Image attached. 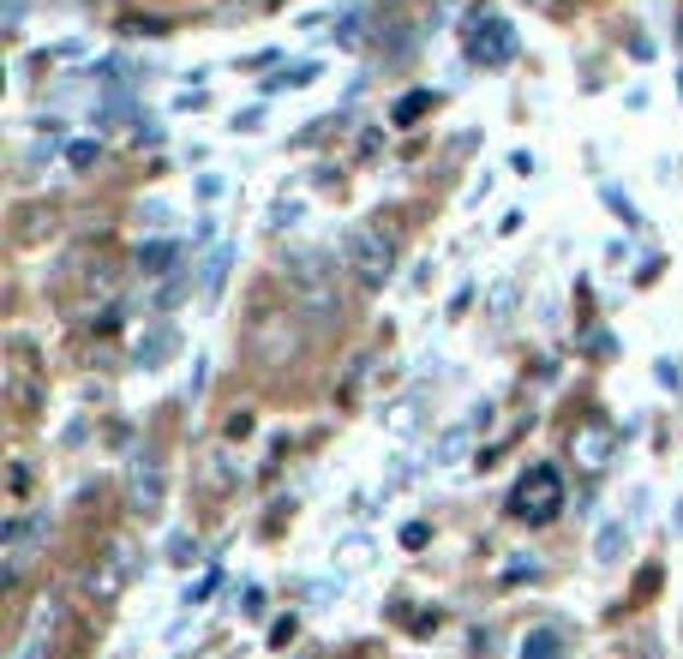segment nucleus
Segmentation results:
<instances>
[{
	"label": "nucleus",
	"mask_w": 683,
	"mask_h": 659,
	"mask_svg": "<svg viewBox=\"0 0 683 659\" xmlns=\"http://www.w3.org/2000/svg\"><path fill=\"white\" fill-rule=\"evenodd\" d=\"M282 276L294 288V300L312 312V319H336L342 312V294H336V264L324 252H288L282 258Z\"/></svg>",
	"instance_id": "f257e3e1"
},
{
	"label": "nucleus",
	"mask_w": 683,
	"mask_h": 659,
	"mask_svg": "<svg viewBox=\"0 0 683 659\" xmlns=\"http://www.w3.org/2000/svg\"><path fill=\"white\" fill-rule=\"evenodd\" d=\"M336 252H342V270H348L360 288H384V282H390V264H396V252H390V240L378 234V228H366V222L342 228Z\"/></svg>",
	"instance_id": "f03ea898"
},
{
	"label": "nucleus",
	"mask_w": 683,
	"mask_h": 659,
	"mask_svg": "<svg viewBox=\"0 0 683 659\" xmlns=\"http://www.w3.org/2000/svg\"><path fill=\"white\" fill-rule=\"evenodd\" d=\"M558 510H564V474H558V467H546V462H534L510 486V516H516V522H534L540 528V522H552Z\"/></svg>",
	"instance_id": "7ed1b4c3"
},
{
	"label": "nucleus",
	"mask_w": 683,
	"mask_h": 659,
	"mask_svg": "<svg viewBox=\"0 0 683 659\" xmlns=\"http://www.w3.org/2000/svg\"><path fill=\"white\" fill-rule=\"evenodd\" d=\"M126 504H132V516H144V522H157L162 510H169V474H162L157 455H132V467H126Z\"/></svg>",
	"instance_id": "20e7f679"
},
{
	"label": "nucleus",
	"mask_w": 683,
	"mask_h": 659,
	"mask_svg": "<svg viewBox=\"0 0 683 659\" xmlns=\"http://www.w3.org/2000/svg\"><path fill=\"white\" fill-rule=\"evenodd\" d=\"M467 60H479V67H510L516 60V31L510 19H474L467 24Z\"/></svg>",
	"instance_id": "39448f33"
},
{
	"label": "nucleus",
	"mask_w": 683,
	"mask_h": 659,
	"mask_svg": "<svg viewBox=\"0 0 683 659\" xmlns=\"http://www.w3.org/2000/svg\"><path fill=\"white\" fill-rule=\"evenodd\" d=\"M569 455H576V467H588V474H600L605 462L617 455V432L605 420H581L576 432H569Z\"/></svg>",
	"instance_id": "423d86ee"
},
{
	"label": "nucleus",
	"mask_w": 683,
	"mask_h": 659,
	"mask_svg": "<svg viewBox=\"0 0 683 659\" xmlns=\"http://www.w3.org/2000/svg\"><path fill=\"white\" fill-rule=\"evenodd\" d=\"M126 581H132V546H126V540H114V546L96 557L91 564V576H84V588L96 593V600H114V593L126 588Z\"/></svg>",
	"instance_id": "0eeeda50"
},
{
	"label": "nucleus",
	"mask_w": 683,
	"mask_h": 659,
	"mask_svg": "<svg viewBox=\"0 0 683 659\" xmlns=\"http://www.w3.org/2000/svg\"><path fill=\"white\" fill-rule=\"evenodd\" d=\"M48 534V510L43 516H24V522H7V588L31 569V557H36V540Z\"/></svg>",
	"instance_id": "6e6552de"
},
{
	"label": "nucleus",
	"mask_w": 683,
	"mask_h": 659,
	"mask_svg": "<svg viewBox=\"0 0 683 659\" xmlns=\"http://www.w3.org/2000/svg\"><path fill=\"white\" fill-rule=\"evenodd\" d=\"M55 617H60V600L36 605V617H31V629H24V641H19V654H12V659H43V641H48V629H55Z\"/></svg>",
	"instance_id": "1a4fd4ad"
},
{
	"label": "nucleus",
	"mask_w": 683,
	"mask_h": 659,
	"mask_svg": "<svg viewBox=\"0 0 683 659\" xmlns=\"http://www.w3.org/2000/svg\"><path fill=\"white\" fill-rule=\"evenodd\" d=\"M228 264H234V246H210V258L198 264V288H205V294H222V282H228Z\"/></svg>",
	"instance_id": "9d476101"
},
{
	"label": "nucleus",
	"mask_w": 683,
	"mask_h": 659,
	"mask_svg": "<svg viewBox=\"0 0 683 659\" xmlns=\"http://www.w3.org/2000/svg\"><path fill=\"white\" fill-rule=\"evenodd\" d=\"M624 546H629V528L624 522H605L600 534H593V564H617Z\"/></svg>",
	"instance_id": "9b49d317"
},
{
	"label": "nucleus",
	"mask_w": 683,
	"mask_h": 659,
	"mask_svg": "<svg viewBox=\"0 0 683 659\" xmlns=\"http://www.w3.org/2000/svg\"><path fill=\"white\" fill-rule=\"evenodd\" d=\"M174 258H181V246H174V240H150V246L138 252V270H144V276H169Z\"/></svg>",
	"instance_id": "f8f14e48"
},
{
	"label": "nucleus",
	"mask_w": 683,
	"mask_h": 659,
	"mask_svg": "<svg viewBox=\"0 0 683 659\" xmlns=\"http://www.w3.org/2000/svg\"><path fill=\"white\" fill-rule=\"evenodd\" d=\"M462 450H467V426H450V432L432 443V467H450V462H462Z\"/></svg>",
	"instance_id": "ddd939ff"
},
{
	"label": "nucleus",
	"mask_w": 683,
	"mask_h": 659,
	"mask_svg": "<svg viewBox=\"0 0 683 659\" xmlns=\"http://www.w3.org/2000/svg\"><path fill=\"white\" fill-rule=\"evenodd\" d=\"M312 79H319V67H312V60H294L282 79H270V91H306Z\"/></svg>",
	"instance_id": "4468645a"
},
{
	"label": "nucleus",
	"mask_w": 683,
	"mask_h": 659,
	"mask_svg": "<svg viewBox=\"0 0 683 659\" xmlns=\"http://www.w3.org/2000/svg\"><path fill=\"white\" fill-rule=\"evenodd\" d=\"M522 659H558V629H534L522 641Z\"/></svg>",
	"instance_id": "2eb2a0df"
},
{
	"label": "nucleus",
	"mask_w": 683,
	"mask_h": 659,
	"mask_svg": "<svg viewBox=\"0 0 683 659\" xmlns=\"http://www.w3.org/2000/svg\"><path fill=\"white\" fill-rule=\"evenodd\" d=\"M426 108H432V91H414V96H402V103H396V114H390V120L408 126V120H420Z\"/></svg>",
	"instance_id": "dca6fc26"
},
{
	"label": "nucleus",
	"mask_w": 683,
	"mask_h": 659,
	"mask_svg": "<svg viewBox=\"0 0 683 659\" xmlns=\"http://www.w3.org/2000/svg\"><path fill=\"white\" fill-rule=\"evenodd\" d=\"M390 432H396V438H414V432H420V402H402V408L390 414Z\"/></svg>",
	"instance_id": "f3484780"
},
{
	"label": "nucleus",
	"mask_w": 683,
	"mask_h": 659,
	"mask_svg": "<svg viewBox=\"0 0 683 659\" xmlns=\"http://www.w3.org/2000/svg\"><path fill=\"white\" fill-rule=\"evenodd\" d=\"M300 217H306V205H300V198H282V205L270 210V228H276V234H282V228H294Z\"/></svg>",
	"instance_id": "a211bd4d"
},
{
	"label": "nucleus",
	"mask_w": 683,
	"mask_h": 659,
	"mask_svg": "<svg viewBox=\"0 0 683 659\" xmlns=\"http://www.w3.org/2000/svg\"><path fill=\"white\" fill-rule=\"evenodd\" d=\"M605 205L617 210V217H624V228H641V217H636V205H629L624 193H617V186H605Z\"/></svg>",
	"instance_id": "6ab92c4d"
},
{
	"label": "nucleus",
	"mask_w": 683,
	"mask_h": 659,
	"mask_svg": "<svg viewBox=\"0 0 683 659\" xmlns=\"http://www.w3.org/2000/svg\"><path fill=\"white\" fill-rule=\"evenodd\" d=\"M162 354H169V330H162V336H150L144 348H138V366H157Z\"/></svg>",
	"instance_id": "aec40b11"
},
{
	"label": "nucleus",
	"mask_w": 683,
	"mask_h": 659,
	"mask_svg": "<svg viewBox=\"0 0 683 659\" xmlns=\"http://www.w3.org/2000/svg\"><path fill=\"white\" fill-rule=\"evenodd\" d=\"M67 162H72V169H91V162H96V144H91V138H79V144L67 150Z\"/></svg>",
	"instance_id": "412c9836"
},
{
	"label": "nucleus",
	"mask_w": 683,
	"mask_h": 659,
	"mask_svg": "<svg viewBox=\"0 0 683 659\" xmlns=\"http://www.w3.org/2000/svg\"><path fill=\"white\" fill-rule=\"evenodd\" d=\"M336 43H360V12H342V24H336Z\"/></svg>",
	"instance_id": "4be33fe9"
},
{
	"label": "nucleus",
	"mask_w": 683,
	"mask_h": 659,
	"mask_svg": "<svg viewBox=\"0 0 683 659\" xmlns=\"http://www.w3.org/2000/svg\"><path fill=\"white\" fill-rule=\"evenodd\" d=\"M366 557H372V552H366V540H348V546H342V564H348V569H366Z\"/></svg>",
	"instance_id": "5701e85b"
},
{
	"label": "nucleus",
	"mask_w": 683,
	"mask_h": 659,
	"mask_svg": "<svg viewBox=\"0 0 683 659\" xmlns=\"http://www.w3.org/2000/svg\"><path fill=\"white\" fill-rule=\"evenodd\" d=\"M169 557H174V564H193V540L174 534V540H169Z\"/></svg>",
	"instance_id": "b1692460"
},
{
	"label": "nucleus",
	"mask_w": 683,
	"mask_h": 659,
	"mask_svg": "<svg viewBox=\"0 0 683 659\" xmlns=\"http://www.w3.org/2000/svg\"><path fill=\"white\" fill-rule=\"evenodd\" d=\"M210 479H217V486H228V479H234V467H228V455H210Z\"/></svg>",
	"instance_id": "393cba45"
},
{
	"label": "nucleus",
	"mask_w": 683,
	"mask_h": 659,
	"mask_svg": "<svg viewBox=\"0 0 683 659\" xmlns=\"http://www.w3.org/2000/svg\"><path fill=\"white\" fill-rule=\"evenodd\" d=\"M510 300H516V288H510V282H503V288H498V294H491V312H498V319H503V312H510Z\"/></svg>",
	"instance_id": "a878e982"
}]
</instances>
